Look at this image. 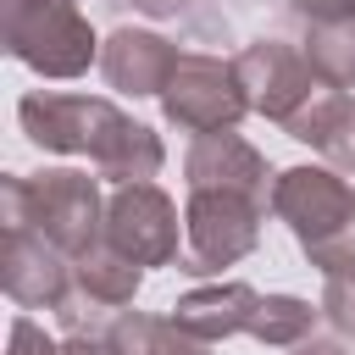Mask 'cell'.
I'll return each instance as SVG.
<instances>
[{
  "instance_id": "obj_20",
  "label": "cell",
  "mask_w": 355,
  "mask_h": 355,
  "mask_svg": "<svg viewBox=\"0 0 355 355\" xmlns=\"http://www.w3.org/2000/svg\"><path fill=\"white\" fill-rule=\"evenodd\" d=\"M288 11L300 22H344L355 17V0H288Z\"/></svg>"
},
{
  "instance_id": "obj_18",
  "label": "cell",
  "mask_w": 355,
  "mask_h": 355,
  "mask_svg": "<svg viewBox=\"0 0 355 355\" xmlns=\"http://www.w3.org/2000/svg\"><path fill=\"white\" fill-rule=\"evenodd\" d=\"M322 316H327L344 338H355V266L327 277V288H322Z\"/></svg>"
},
{
  "instance_id": "obj_8",
  "label": "cell",
  "mask_w": 355,
  "mask_h": 355,
  "mask_svg": "<svg viewBox=\"0 0 355 355\" xmlns=\"http://www.w3.org/2000/svg\"><path fill=\"white\" fill-rule=\"evenodd\" d=\"M233 67H239V83L250 94V111L277 122V128H288L322 94V78L311 72L305 50L288 44V39H255L233 55Z\"/></svg>"
},
{
  "instance_id": "obj_7",
  "label": "cell",
  "mask_w": 355,
  "mask_h": 355,
  "mask_svg": "<svg viewBox=\"0 0 355 355\" xmlns=\"http://www.w3.org/2000/svg\"><path fill=\"white\" fill-rule=\"evenodd\" d=\"M105 244L139 266H172L183 255L178 200L161 183H116L105 200Z\"/></svg>"
},
{
  "instance_id": "obj_13",
  "label": "cell",
  "mask_w": 355,
  "mask_h": 355,
  "mask_svg": "<svg viewBox=\"0 0 355 355\" xmlns=\"http://www.w3.org/2000/svg\"><path fill=\"white\" fill-rule=\"evenodd\" d=\"M255 305H261V288H250V283H200V288L178 294L172 322L189 327V333L205 338V344H222V338L250 333Z\"/></svg>"
},
{
  "instance_id": "obj_11",
  "label": "cell",
  "mask_w": 355,
  "mask_h": 355,
  "mask_svg": "<svg viewBox=\"0 0 355 355\" xmlns=\"http://www.w3.org/2000/svg\"><path fill=\"white\" fill-rule=\"evenodd\" d=\"M183 178H189V189H233V194H250L261 205H272V183H277L266 155L250 139H239V133L194 139L189 155H183Z\"/></svg>"
},
{
  "instance_id": "obj_9",
  "label": "cell",
  "mask_w": 355,
  "mask_h": 355,
  "mask_svg": "<svg viewBox=\"0 0 355 355\" xmlns=\"http://www.w3.org/2000/svg\"><path fill=\"white\" fill-rule=\"evenodd\" d=\"M0 288L22 311H61L72 294V255H61L33 227H6L0 239Z\"/></svg>"
},
{
  "instance_id": "obj_15",
  "label": "cell",
  "mask_w": 355,
  "mask_h": 355,
  "mask_svg": "<svg viewBox=\"0 0 355 355\" xmlns=\"http://www.w3.org/2000/svg\"><path fill=\"white\" fill-rule=\"evenodd\" d=\"M111 355H211L205 338L178 327L172 316H144V311H116L105 322Z\"/></svg>"
},
{
  "instance_id": "obj_16",
  "label": "cell",
  "mask_w": 355,
  "mask_h": 355,
  "mask_svg": "<svg viewBox=\"0 0 355 355\" xmlns=\"http://www.w3.org/2000/svg\"><path fill=\"white\" fill-rule=\"evenodd\" d=\"M305 61L322 89H355V17L344 22H305Z\"/></svg>"
},
{
  "instance_id": "obj_17",
  "label": "cell",
  "mask_w": 355,
  "mask_h": 355,
  "mask_svg": "<svg viewBox=\"0 0 355 355\" xmlns=\"http://www.w3.org/2000/svg\"><path fill=\"white\" fill-rule=\"evenodd\" d=\"M316 316H322V305H311L300 294H261L255 322H250V338L255 344H272V349H294V344L311 338Z\"/></svg>"
},
{
  "instance_id": "obj_10",
  "label": "cell",
  "mask_w": 355,
  "mask_h": 355,
  "mask_svg": "<svg viewBox=\"0 0 355 355\" xmlns=\"http://www.w3.org/2000/svg\"><path fill=\"white\" fill-rule=\"evenodd\" d=\"M139 283H144V266L128 261L116 244L100 239L89 255L72 261V294H67V305H61L55 316H61L67 333H105V327H94V316H100V311H122V305H133Z\"/></svg>"
},
{
  "instance_id": "obj_12",
  "label": "cell",
  "mask_w": 355,
  "mask_h": 355,
  "mask_svg": "<svg viewBox=\"0 0 355 355\" xmlns=\"http://www.w3.org/2000/svg\"><path fill=\"white\" fill-rule=\"evenodd\" d=\"M178 44L150 33V28H116L105 44H100V72L116 94H133V100H161V89L172 83L178 72Z\"/></svg>"
},
{
  "instance_id": "obj_19",
  "label": "cell",
  "mask_w": 355,
  "mask_h": 355,
  "mask_svg": "<svg viewBox=\"0 0 355 355\" xmlns=\"http://www.w3.org/2000/svg\"><path fill=\"white\" fill-rule=\"evenodd\" d=\"M6 355H61V344H55L33 316H17L11 333H6Z\"/></svg>"
},
{
  "instance_id": "obj_4",
  "label": "cell",
  "mask_w": 355,
  "mask_h": 355,
  "mask_svg": "<svg viewBox=\"0 0 355 355\" xmlns=\"http://www.w3.org/2000/svg\"><path fill=\"white\" fill-rule=\"evenodd\" d=\"M266 211H272V205H261V200H250V194H233V189H189L178 272H189V277H216V272L239 266L244 255H255Z\"/></svg>"
},
{
  "instance_id": "obj_6",
  "label": "cell",
  "mask_w": 355,
  "mask_h": 355,
  "mask_svg": "<svg viewBox=\"0 0 355 355\" xmlns=\"http://www.w3.org/2000/svg\"><path fill=\"white\" fill-rule=\"evenodd\" d=\"M250 111V94L239 83V67L222 61V55H205V50H183L178 55V72L172 83L161 89V116L178 128V133H233Z\"/></svg>"
},
{
  "instance_id": "obj_22",
  "label": "cell",
  "mask_w": 355,
  "mask_h": 355,
  "mask_svg": "<svg viewBox=\"0 0 355 355\" xmlns=\"http://www.w3.org/2000/svg\"><path fill=\"white\" fill-rule=\"evenodd\" d=\"M133 11H144V17H178V11H189L194 0H128Z\"/></svg>"
},
{
  "instance_id": "obj_23",
  "label": "cell",
  "mask_w": 355,
  "mask_h": 355,
  "mask_svg": "<svg viewBox=\"0 0 355 355\" xmlns=\"http://www.w3.org/2000/svg\"><path fill=\"white\" fill-rule=\"evenodd\" d=\"M288 355H349V349H344L338 338H316V333H311V338H305V344H294Z\"/></svg>"
},
{
  "instance_id": "obj_5",
  "label": "cell",
  "mask_w": 355,
  "mask_h": 355,
  "mask_svg": "<svg viewBox=\"0 0 355 355\" xmlns=\"http://www.w3.org/2000/svg\"><path fill=\"white\" fill-rule=\"evenodd\" d=\"M17 122L28 133V144L55 150V155H89L100 161L111 150V139L133 122L116 100L105 94H55V89H28L17 100Z\"/></svg>"
},
{
  "instance_id": "obj_3",
  "label": "cell",
  "mask_w": 355,
  "mask_h": 355,
  "mask_svg": "<svg viewBox=\"0 0 355 355\" xmlns=\"http://www.w3.org/2000/svg\"><path fill=\"white\" fill-rule=\"evenodd\" d=\"M0 39L11 61L50 83L83 78L100 61V39L78 0H0Z\"/></svg>"
},
{
  "instance_id": "obj_21",
  "label": "cell",
  "mask_w": 355,
  "mask_h": 355,
  "mask_svg": "<svg viewBox=\"0 0 355 355\" xmlns=\"http://www.w3.org/2000/svg\"><path fill=\"white\" fill-rule=\"evenodd\" d=\"M61 355H111V344H105V333H67Z\"/></svg>"
},
{
  "instance_id": "obj_2",
  "label": "cell",
  "mask_w": 355,
  "mask_h": 355,
  "mask_svg": "<svg viewBox=\"0 0 355 355\" xmlns=\"http://www.w3.org/2000/svg\"><path fill=\"white\" fill-rule=\"evenodd\" d=\"M272 216L294 233L305 261L333 277L355 266V189L338 166H288L272 183Z\"/></svg>"
},
{
  "instance_id": "obj_1",
  "label": "cell",
  "mask_w": 355,
  "mask_h": 355,
  "mask_svg": "<svg viewBox=\"0 0 355 355\" xmlns=\"http://www.w3.org/2000/svg\"><path fill=\"white\" fill-rule=\"evenodd\" d=\"M6 194V227H33L61 255H89L105 239V194L100 178L78 166H44V172H11L0 183Z\"/></svg>"
},
{
  "instance_id": "obj_14",
  "label": "cell",
  "mask_w": 355,
  "mask_h": 355,
  "mask_svg": "<svg viewBox=\"0 0 355 355\" xmlns=\"http://www.w3.org/2000/svg\"><path fill=\"white\" fill-rule=\"evenodd\" d=\"M283 133L300 139V144H311L316 155H327V166L355 172V94H344V89H322V94H316Z\"/></svg>"
}]
</instances>
